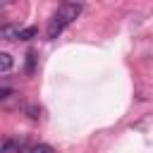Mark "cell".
I'll return each mask as SVG.
<instances>
[{"mask_svg": "<svg viewBox=\"0 0 153 153\" xmlns=\"http://www.w3.org/2000/svg\"><path fill=\"white\" fill-rule=\"evenodd\" d=\"M36 33H38L36 26H24L17 31V41H31V38H36Z\"/></svg>", "mask_w": 153, "mask_h": 153, "instance_id": "obj_5", "label": "cell"}, {"mask_svg": "<svg viewBox=\"0 0 153 153\" xmlns=\"http://www.w3.org/2000/svg\"><path fill=\"white\" fill-rule=\"evenodd\" d=\"M17 31H19V26L5 24V26H0V38H5V41H17Z\"/></svg>", "mask_w": 153, "mask_h": 153, "instance_id": "obj_4", "label": "cell"}, {"mask_svg": "<svg viewBox=\"0 0 153 153\" xmlns=\"http://www.w3.org/2000/svg\"><path fill=\"white\" fill-rule=\"evenodd\" d=\"M29 153H55V148L50 143H33L29 146Z\"/></svg>", "mask_w": 153, "mask_h": 153, "instance_id": "obj_6", "label": "cell"}, {"mask_svg": "<svg viewBox=\"0 0 153 153\" xmlns=\"http://www.w3.org/2000/svg\"><path fill=\"white\" fill-rule=\"evenodd\" d=\"M14 67V57L10 55V53H5V50H0V74H5V72H10Z\"/></svg>", "mask_w": 153, "mask_h": 153, "instance_id": "obj_3", "label": "cell"}, {"mask_svg": "<svg viewBox=\"0 0 153 153\" xmlns=\"http://www.w3.org/2000/svg\"><path fill=\"white\" fill-rule=\"evenodd\" d=\"M26 112H29V117H33V120L38 117V110H36V108H26Z\"/></svg>", "mask_w": 153, "mask_h": 153, "instance_id": "obj_9", "label": "cell"}, {"mask_svg": "<svg viewBox=\"0 0 153 153\" xmlns=\"http://www.w3.org/2000/svg\"><path fill=\"white\" fill-rule=\"evenodd\" d=\"M81 10H84V5L81 2H62L60 7H57V12L53 14V19H50V24H48V31H45V36H48V41H55L79 14H81Z\"/></svg>", "mask_w": 153, "mask_h": 153, "instance_id": "obj_1", "label": "cell"}, {"mask_svg": "<svg viewBox=\"0 0 153 153\" xmlns=\"http://www.w3.org/2000/svg\"><path fill=\"white\" fill-rule=\"evenodd\" d=\"M7 96H12V88H7V86H0V100H5Z\"/></svg>", "mask_w": 153, "mask_h": 153, "instance_id": "obj_8", "label": "cell"}, {"mask_svg": "<svg viewBox=\"0 0 153 153\" xmlns=\"http://www.w3.org/2000/svg\"><path fill=\"white\" fill-rule=\"evenodd\" d=\"M26 57H29V60H26V72H29V74H33V62H36V55H33V53H29Z\"/></svg>", "mask_w": 153, "mask_h": 153, "instance_id": "obj_7", "label": "cell"}, {"mask_svg": "<svg viewBox=\"0 0 153 153\" xmlns=\"http://www.w3.org/2000/svg\"><path fill=\"white\" fill-rule=\"evenodd\" d=\"M29 151L24 139H14V136H2L0 139V153H22Z\"/></svg>", "mask_w": 153, "mask_h": 153, "instance_id": "obj_2", "label": "cell"}]
</instances>
